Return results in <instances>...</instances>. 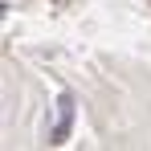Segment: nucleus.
<instances>
[{"instance_id":"nucleus-1","label":"nucleus","mask_w":151,"mask_h":151,"mask_svg":"<svg viewBox=\"0 0 151 151\" xmlns=\"http://www.w3.org/2000/svg\"><path fill=\"white\" fill-rule=\"evenodd\" d=\"M70 114H74V98L70 94H61V102H57V131H53V139L61 143L65 139V131H70Z\"/></svg>"}]
</instances>
